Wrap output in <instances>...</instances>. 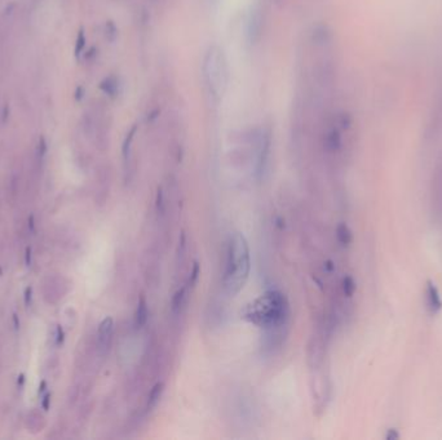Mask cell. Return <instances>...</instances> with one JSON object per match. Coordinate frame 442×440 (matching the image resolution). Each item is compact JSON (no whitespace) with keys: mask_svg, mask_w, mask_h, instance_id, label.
Listing matches in <instances>:
<instances>
[{"mask_svg":"<svg viewBox=\"0 0 442 440\" xmlns=\"http://www.w3.org/2000/svg\"><path fill=\"white\" fill-rule=\"evenodd\" d=\"M147 317H149V310H147L146 299H145V297H140L136 312H134V326L137 328L144 327L147 322Z\"/></svg>","mask_w":442,"mask_h":440,"instance_id":"52a82bcc","label":"cell"},{"mask_svg":"<svg viewBox=\"0 0 442 440\" xmlns=\"http://www.w3.org/2000/svg\"><path fill=\"white\" fill-rule=\"evenodd\" d=\"M14 326H16V329H18V320H17V315H14Z\"/></svg>","mask_w":442,"mask_h":440,"instance_id":"603a6c76","label":"cell"},{"mask_svg":"<svg viewBox=\"0 0 442 440\" xmlns=\"http://www.w3.org/2000/svg\"><path fill=\"white\" fill-rule=\"evenodd\" d=\"M49 397H51V395L49 394H47L46 396H44V400H43V408L46 409V411H48V408H49Z\"/></svg>","mask_w":442,"mask_h":440,"instance_id":"7402d4cb","label":"cell"},{"mask_svg":"<svg viewBox=\"0 0 442 440\" xmlns=\"http://www.w3.org/2000/svg\"><path fill=\"white\" fill-rule=\"evenodd\" d=\"M188 288H189V284L181 287L180 289H177L176 293H175L174 297H172L171 310H172V312H174V314H177V312H180L181 307L184 306V304H185L186 292H188Z\"/></svg>","mask_w":442,"mask_h":440,"instance_id":"9c48e42d","label":"cell"},{"mask_svg":"<svg viewBox=\"0 0 442 440\" xmlns=\"http://www.w3.org/2000/svg\"><path fill=\"white\" fill-rule=\"evenodd\" d=\"M84 47H86V34H84V29L82 27L78 32V36H76V44H75V56L79 57L83 52Z\"/></svg>","mask_w":442,"mask_h":440,"instance_id":"5bb4252c","label":"cell"},{"mask_svg":"<svg viewBox=\"0 0 442 440\" xmlns=\"http://www.w3.org/2000/svg\"><path fill=\"white\" fill-rule=\"evenodd\" d=\"M276 2H278V3H279V2H282V0H276Z\"/></svg>","mask_w":442,"mask_h":440,"instance_id":"cb8c5ba5","label":"cell"},{"mask_svg":"<svg viewBox=\"0 0 442 440\" xmlns=\"http://www.w3.org/2000/svg\"><path fill=\"white\" fill-rule=\"evenodd\" d=\"M84 96V88L83 87H78V89H76L75 92V99L76 101H81V98H83Z\"/></svg>","mask_w":442,"mask_h":440,"instance_id":"ffe728a7","label":"cell"},{"mask_svg":"<svg viewBox=\"0 0 442 440\" xmlns=\"http://www.w3.org/2000/svg\"><path fill=\"white\" fill-rule=\"evenodd\" d=\"M251 269L249 247L246 237L241 232L232 234L226 247L225 269L223 287L228 296L234 297L243 289Z\"/></svg>","mask_w":442,"mask_h":440,"instance_id":"7a4b0ae2","label":"cell"},{"mask_svg":"<svg viewBox=\"0 0 442 440\" xmlns=\"http://www.w3.org/2000/svg\"><path fill=\"white\" fill-rule=\"evenodd\" d=\"M64 342V331H62L61 327L57 328V345H61Z\"/></svg>","mask_w":442,"mask_h":440,"instance_id":"d6986e66","label":"cell"},{"mask_svg":"<svg viewBox=\"0 0 442 440\" xmlns=\"http://www.w3.org/2000/svg\"><path fill=\"white\" fill-rule=\"evenodd\" d=\"M343 291H344V294H345L347 297H351L352 294L354 293V291H356V284H354V280L352 279L351 276L344 277Z\"/></svg>","mask_w":442,"mask_h":440,"instance_id":"9a60e30c","label":"cell"},{"mask_svg":"<svg viewBox=\"0 0 442 440\" xmlns=\"http://www.w3.org/2000/svg\"><path fill=\"white\" fill-rule=\"evenodd\" d=\"M25 262H26V266L31 265V249L30 248H26V259H25Z\"/></svg>","mask_w":442,"mask_h":440,"instance_id":"44dd1931","label":"cell"},{"mask_svg":"<svg viewBox=\"0 0 442 440\" xmlns=\"http://www.w3.org/2000/svg\"><path fill=\"white\" fill-rule=\"evenodd\" d=\"M241 315L248 323L264 331L286 328L290 317L289 301L281 292L268 291L246 305Z\"/></svg>","mask_w":442,"mask_h":440,"instance_id":"6da1fadb","label":"cell"},{"mask_svg":"<svg viewBox=\"0 0 442 440\" xmlns=\"http://www.w3.org/2000/svg\"><path fill=\"white\" fill-rule=\"evenodd\" d=\"M272 145V132L269 128L261 131L260 138H259V157H257V174L263 176L266 168L268 157L271 154Z\"/></svg>","mask_w":442,"mask_h":440,"instance_id":"277c9868","label":"cell"},{"mask_svg":"<svg viewBox=\"0 0 442 440\" xmlns=\"http://www.w3.org/2000/svg\"><path fill=\"white\" fill-rule=\"evenodd\" d=\"M114 331V320L113 317L106 316L99 327V346L101 350H107L111 342V336Z\"/></svg>","mask_w":442,"mask_h":440,"instance_id":"5b68a950","label":"cell"},{"mask_svg":"<svg viewBox=\"0 0 442 440\" xmlns=\"http://www.w3.org/2000/svg\"><path fill=\"white\" fill-rule=\"evenodd\" d=\"M199 274H201V267H199L198 262H194V266H193V271H191L190 275V279H189V287H194V284L197 283V280H198Z\"/></svg>","mask_w":442,"mask_h":440,"instance_id":"e0dca14e","label":"cell"},{"mask_svg":"<svg viewBox=\"0 0 442 440\" xmlns=\"http://www.w3.org/2000/svg\"><path fill=\"white\" fill-rule=\"evenodd\" d=\"M105 27H106V37L110 42H114L117 35H118V29H117L116 24H114L113 21H107Z\"/></svg>","mask_w":442,"mask_h":440,"instance_id":"2e32d148","label":"cell"},{"mask_svg":"<svg viewBox=\"0 0 442 440\" xmlns=\"http://www.w3.org/2000/svg\"><path fill=\"white\" fill-rule=\"evenodd\" d=\"M137 132V126H133L131 129H129V132L127 133L126 138H124L123 142V146H122V154H123L124 157V162H128L129 159V155H131V149H132V142H133L134 138V134H136Z\"/></svg>","mask_w":442,"mask_h":440,"instance_id":"8fae6325","label":"cell"},{"mask_svg":"<svg viewBox=\"0 0 442 440\" xmlns=\"http://www.w3.org/2000/svg\"><path fill=\"white\" fill-rule=\"evenodd\" d=\"M163 391L164 385L162 384V382H158V384L154 385L150 394H149V399H147V409H149V411H151V409L159 403V400H161L162 395H163Z\"/></svg>","mask_w":442,"mask_h":440,"instance_id":"30bf717a","label":"cell"},{"mask_svg":"<svg viewBox=\"0 0 442 440\" xmlns=\"http://www.w3.org/2000/svg\"><path fill=\"white\" fill-rule=\"evenodd\" d=\"M260 30H261L260 11L254 9V11H252V13H251V16H249L248 29H247V36H248L249 43L254 44L255 42H256L257 37H259V35H260Z\"/></svg>","mask_w":442,"mask_h":440,"instance_id":"8992f818","label":"cell"},{"mask_svg":"<svg viewBox=\"0 0 442 440\" xmlns=\"http://www.w3.org/2000/svg\"><path fill=\"white\" fill-rule=\"evenodd\" d=\"M428 301L429 306H431V309L433 310V311H438L442 307L441 297H439L438 291H437L436 287H433L432 284L428 286Z\"/></svg>","mask_w":442,"mask_h":440,"instance_id":"7c38bea8","label":"cell"},{"mask_svg":"<svg viewBox=\"0 0 442 440\" xmlns=\"http://www.w3.org/2000/svg\"><path fill=\"white\" fill-rule=\"evenodd\" d=\"M203 76L207 91L212 98L217 99L224 93L228 80L226 62L219 47H209L203 62Z\"/></svg>","mask_w":442,"mask_h":440,"instance_id":"3957f363","label":"cell"},{"mask_svg":"<svg viewBox=\"0 0 442 440\" xmlns=\"http://www.w3.org/2000/svg\"><path fill=\"white\" fill-rule=\"evenodd\" d=\"M31 293H32L31 287H27V288L25 289V304H26V306H29L30 302H31Z\"/></svg>","mask_w":442,"mask_h":440,"instance_id":"ac0fdd59","label":"cell"},{"mask_svg":"<svg viewBox=\"0 0 442 440\" xmlns=\"http://www.w3.org/2000/svg\"><path fill=\"white\" fill-rule=\"evenodd\" d=\"M336 236H338L339 243L343 244V246H348L352 242V232L348 229V226L344 224L339 225L338 230H336Z\"/></svg>","mask_w":442,"mask_h":440,"instance_id":"4fadbf2b","label":"cell"},{"mask_svg":"<svg viewBox=\"0 0 442 440\" xmlns=\"http://www.w3.org/2000/svg\"><path fill=\"white\" fill-rule=\"evenodd\" d=\"M100 89L104 92L105 94H107L109 97L114 98V97L118 96L119 93V82L116 76L110 75V76L105 77L100 83Z\"/></svg>","mask_w":442,"mask_h":440,"instance_id":"ba28073f","label":"cell"}]
</instances>
